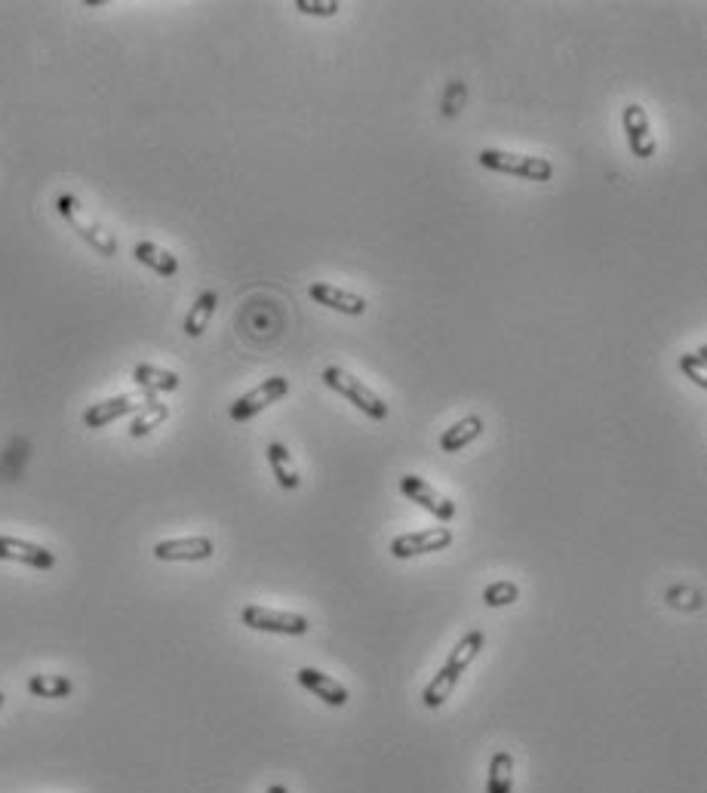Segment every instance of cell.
Segmentation results:
<instances>
[{"label":"cell","mask_w":707,"mask_h":793,"mask_svg":"<svg viewBox=\"0 0 707 793\" xmlns=\"http://www.w3.org/2000/svg\"><path fill=\"white\" fill-rule=\"evenodd\" d=\"M139 397H133V394H120V397H108V400H102V403H93L87 412H83V425L87 428H105V425H111V422H117V419H123V415H130V412H136L139 409ZM148 403V400H145Z\"/></svg>","instance_id":"cell-13"},{"label":"cell","mask_w":707,"mask_h":793,"mask_svg":"<svg viewBox=\"0 0 707 793\" xmlns=\"http://www.w3.org/2000/svg\"><path fill=\"white\" fill-rule=\"evenodd\" d=\"M486 793H514V757L508 750H495L489 760Z\"/></svg>","instance_id":"cell-20"},{"label":"cell","mask_w":707,"mask_h":793,"mask_svg":"<svg viewBox=\"0 0 707 793\" xmlns=\"http://www.w3.org/2000/svg\"><path fill=\"white\" fill-rule=\"evenodd\" d=\"M480 434H483V419H480V415H465V419H459L452 428H446L440 434V449L443 452H462Z\"/></svg>","instance_id":"cell-17"},{"label":"cell","mask_w":707,"mask_h":793,"mask_svg":"<svg viewBox=\"0 0 707 793\" xmlns=\"http://www.w3.org/2000/svg\"><path fill=\"white\" fill-rule=\"evenodd\" d=\"M477 160H480V166H486V170H492V173L517 176V179H526V182H551L554 179V163L548 157L483 148Z\"/></svg>","instance_id":"cell-3"},{"label":"cell","mask_w":707,"mask_h":793,"mask_svg":"<svg viewBox=\"0 0 707 793\" xmlns=\"http://www.w3.org/2000/svg\"><path fill=\"white\" fill-rule=\"evenodd\" d=\"M28 692L34 698H68L74 692V683L62 674H34L28 680Z\"/></svg>","instance_id":"cell-22"},{"label":"cell","mask_w":707,"mask_h":793,"mask_svg":"<svg viewBox=\"0 0 707 793\" xmlns=\"http://www.w3.org/2000/svg\"><path fill=\"white\" fill-rule=\"evenodd\" d=\"M455 683H459V677L455 674H449L446 667H440V671L434 674V680L425 686V692H422V701H425V707H440L449 695H452V689H455Z\"/></svg>","instance_id":"cell-23"},{"label":"cell","mask_w":707,"mask_h":793,"mask_svg":"<svg viewBox=\"0 0 707 793\" xmlns=\"http://www.w3.org/2000/svg\"><path fill=\"white\" fill-rule=\"evenodd\" d=\"M289 394V382L283 379V375H271V379H265L259 388L253 391H246L243 397H237L228 409V415L234 422H249L253 415H259L262 409H268L271 403L283 400Z\"/></svg>","instance_id":"cell-6"},{"label":"cell","mask_w":707,"mask_h":793,"mask_svg":"<svg viewBox=\"0 0 707 793\" xmlns=\"http://www.w3.org/2000/svg\"><path fill=\"white\" fill-rule=\"evenodd\" d=\"M4 701H7V695H4V692H0V707H4Z\"/></svg>","instance_id":"cell-28"},{"label":"cell","mask_w":707,"mask_h":793,"mask_svg":"<svg viewBox=\"0 0 707 793\" xmlns=\"http://www.w3.org/2000/svg\"><path fill=\"white\" fill-rule=\"evenodd\" d=\"M299 677V683L314 695V698H320L323 704H329V707H345L348 704V689L339 683V680H332L329 674H323V671H317V667H302V671L296 674Z\"/></svg>","instance_id":"cell-12"},{"label":"cell","mask_w":707,"mask_h":793,"mask_svg":"<svg viewBox=\"0 0 707 793\" xmlns=\"http://www.w3.org/2000/svg\"><path fill=\"white\" fill-rule=\"evenodd\" d=\"M621 123H625V136H628V148L634 157L640 160H649L655 154V133L649 127V114L643 105L631 102L621 111Z\"/></svg>","instance_id":"cell-9"},{"label":"cell","mask_w":707,"mask_h":793,"mask_svg":"<svg viewBox=\"0 0 707 793\" xmlns=\"http://www.w3.org/2000/svg\"><path fill=\"white\" fill-rule=\"evenodd\" d=\"M449 545H452V529H446V526L415 529V532L397 535L391 541V557L412 560V557H425V554H434V551H446Z\"/></svg>","instance_id":"cell-5"},{"label":"cell","mask_w":707,"mask_h":793,"mask_svg":"<svg viewBox=\"0 0 707 793\" xmlns=\"http://www.w3.org/2000/svg\"><path fill=\"white\" fill-rule=\"evenodd\" d=\"M268 793H289V790H286V784H271Z\"/></svg>","instance_id":"cell-27"},{"label":"cell","mask_w":707,"mask_h":793,"mask_svg":"<svg viewBox=\"0 0 707 793\" xmlns=\"http://www.w3.org/2000/svg\"><path fill=\"white\" fill-rule=\"evenodd\" d=\"M133 256H136L139 265L151 268L157 277H176L179 274V259L173 253H166L163 246L151 243V240H139L133 246Z\"/></svg>","instance_id":"cell-15"},{"label":"cell","mask_w":707,"mask_h":793,"mask_svg":"<svg viewBox=\"0 0 707 793\" xmlns=\"http://www.w3.org/2000/svg\"><path fill=\"white\" fill-rule=\"evenodd\" d=\"M308 296L329 308V311H339V314H348V317H360L366 314V299L357 296V292L351 289H342V286H332V283H311L308 289Z\"/></svg>","instance_id":"cell-11"},{"label":"cell","mask_w":707,"mask_h":793,"mask_svg":"<svg viewBox=\"0 0 707 793\" xmlns=\"http://www.w3.org/2000/svg\"><path fill=\"white\" fill-rule=\"evenodd\" d=\"M216 305H219V296L213 289L200 292L197 302L191 305V311L185 317V336L188 339H200L203 336L206 326H210V320H213V314H216Z\"/></svg>","instance_id":"cell-19"},{"label":"cell","mask_w":707,"mask_h":793,"mask_svg":"<svg viewBox=\"0 0 707 793\" xmlns=\"http://www.w3.org/2000/svg\"><path fill=\"white\" fill-rule=\"evenodd\" d=\"M0 560L25 563L31 569H40V572L56 566L53 551H47L44 545H34V541H25V538H13V535H0Z\"/></svg>","instance_id":"cell-10"},{"label":"cell","mask_w":707,"mask_h":793,"mask_svg":"<svg viewBox=\"0 0 707 793\" xmlns=\"http://www.w3.org/2000/svg\"><path fill=\"white\" fill-rule=\"evenodd\" d=\"M166 419H170V406L166 403H157L154 397L148 400V403H142L139 409H136V415H133V422H130V437H145V434H151L154 428H160Z\"/></svg>","instance_id":"cell-21"},{"label":"cell","mask_w":707,"mask_h":793,"mask_svg":"<svg viewBox=\"0 0 707 793\" xmlns=\"http://www.w3.org/2000/svg\"><path fill=\"white\" fill-rule=\"evenodd\" d=\"M296 10L305 16H336L342 4L339 0H296Z\"/></svg>","instance_id":"cell-26"},{"label":"cell","mask_w":707,"mask_h":793,"mask_svg":"<svg viewBox=\"0 0 707 793\" xmlns=\"http://www.w3.org/2000/svg\"><path fill=\"white\" fill-rule=\"evenodd\" d=\"M483 646H486V634L480 631V628H474V631H468L459 643H455V649L449 652V658H446V671L449 674H455V677H462L465 671H468V664L483 652Z\"/></svg>","instance_id":"cell-16"},{"label":"cell","mask_w":707,"mask_h":793,"mask_svg":"<svg viewBox=\"0 0 707 793\" xmlns=\"http://www.w3.org/2000/svg\"><path fill=\"white\" fill-rule=\"evenodd\" d=\"M216 554L213 538L206 535H188V538H166L154 545V557L160 563H203Z\"/></svg>","instance_id":"cell-7"},{"label":"cell","mask_w":707,"mask_h":793,"mask_svg":"<svg viewBox=\"0 0 707 793\" xmlns=\"http://www.w3.org/2000/svg\"><path fill=\"white\" fill-rule=\"evenodd\" d=\"M323 385L329 388V391H336L339 397H345L351 406H357L363 415H369L372 422H385L388 419V403L372 391L369 385H363L357 375H351V372H345L342 366H326L323 369Z\"/></svg>","instance_id":"cell-2"},{"label":"cell","mask_w":707,"mask_h":793,"mask_svg":"<svg viewBox=\"0 0 707 793\" xmlns=\"http://www.w3.org/2000/svg\"><path fill=\"white\" fill-rule=\"evenodd\" d=\"M56 213L71 225V231H74L83 243H90L99 256H105V259H114V256H117V237H114L105 225H99L96 219H90L87 210H83L80 200H77L74 194H59V197H56Z\"/></svg>","instance_id":"cell-1"},{"label":"cell","mask_w":707,"mask_h":793,"mask_svg":"<svg viewBox=\"0 0 707 793\" xmlns=\"http://www.w3.org/2000/svg\"><path fill=\"white\" fill-rule=\"evenodd\" d=\"M704 357H707L704 348H698L695 354L680 357V369L686 372V379H689L692 385H698V388H707V366H704Z\"/></svg>","instance_id":"cell-25"},{"label":"cell","mask_w":707,"mask_h":793,"mask_svg":"<svg viewBox=\"0 0 707 793\" xmlns=\"http://www.w3.org/2000/svg\"><path fill=\"white\" fill-rule=\"evenodd\" d=\"M265 455H268V465H271V471H274V477H277V486L286 489V492L299 489L302 477H299V471H296V465H293V458H289V449H286L283 443H268Z\"/></svg>","instance_id":"cell-18"},{"label":"cell","mask_w":707,"mask_h":793,"mask_svg":"<svg viewBox=\"0 0 707 793\" xmlns=\"http://www.w3.org/2000/svg\"><path fill=\"white\" fill-rule=\"evenodd\" d=\"M400 492L409 498V502H415L422 511L434 514L440 523H452L455 520V502H449L446 495H440L431 483H425L422 477H415V474H406L400 477Z\"/></svg>","instance_id":"cell-8"},{"label":"cell","mask_w":707,"mask_h":793,"mask_svg":"<svg viewBox=\"0 0 707 793\" xmlns=\"http://www.w3.org/2000/svg\"><path fill=\"white\" fill-rule=\"evenodd\" d=\"M240 621L249 631L262 634H280V637H305L311 631V621L299 612H283V609H268L259 603H249L240 612Z\"/></svg>","instance_id":"cell-4"},{"label":"cell","mask_w":707,"mask_h":793,"mask_svg":"<svg viewBox=\"0 0 707 793\" xmlns=\"http://www.w3.org/2000/svg\"><path fill=\"white\" fill-rule=\"evenodd\" d=\"M133 382L148 394V397H154V394H170V391H179V385H182V379H179V372H173V369H160V366H154V363H139L136 369H133Z\"/></svg>","instance_id":"cell-14"},{"label":"cell","mask_w":707,"mask_h":793,"mask_svg":"<svg viewBox=\"0 0 707 793\" xmlns=\"http://www.w3.org/2000/svg\"><path fill=\"white\" fill-rule=\"evenodd\" d=\"M520 600V588L514 581H508V578H502V581H492L489 588L483 591V603L489 606V609H498V606H511V603H517Z\"/></svg>","instance_id":"cell-24"}]
</instances>
